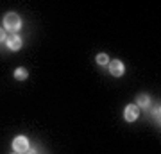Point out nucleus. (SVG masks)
<instances>
[{"label": "nucleus", "instance_id": "9b49d317", "mask_svg": "<svg viewBox=\"0 0 161 154\" xmlns=\"http://www.w3.org/2000/svg\"><path fill=\"white\" fill-rule=\"evenodd\" d=\"M27 154H34V151H31V149H29V151H27Z\"/></svg>", "mask_w": 161, "mask_h": 154}, {"label": "nucleus", "instance_id": "20e7f679", "mask_svg": "<svg viewBox=\"0 0 161 154\" xmlns=\"http://www.w3.org/2000/svg\"><path fill=\"white\" fill-rule=\"evenodd\" d=\"M109 74L115 75V77H120L124 74V63H122L120 59H115V61H109Z\"/></svg>", "mask_w": 161, "mask_h": 154}, {"label": "nucleus", "instance_id": "0eeeda50", "mask_svg": "<svg viewBox=\"0 0 161 154\" xmlns=\"http://www.w3.org/2000/svg\"><path fill=\"white\" fill-rule=\"evenodd\" d=\"M136 106L138 108H145V106H149V95H145V93H142V95H138L136 97Z\"/></svg>", "mask_w": 161, "mask_h": 154}, {"label": "nucleus", "instance_id": "423d86ee", "mask_svg": "<svg viewBox=\"0 0 161 154\" xmlns=\"http://www.w3.org/2000/svg\"><path fill=\"white\" fill-rule=\"evenodd\" d=\"M27 77H29V72H27L25 68H22V66H20V68L14 70V79H18V81H25Z\"/></svg>", "mask_w": 161, "mask_h": 154}, {"label": "nucleus", "instance_id": "39448f33", "mask_svg": "<svg viewBox=\"0 0 161 154\" xmlns=\"http://www.w3.org/2000/svg\"><path fill=\"white\" fill-rule=\"evenodd\" d=\"M7 47L11 48V50H20L22 48V38L16 34H13L11 38H7Z\"/></svg>", "mask_w": 161, "mask_h": 154}, {"label": "nucleus", "instance_id": "9d476101", "mask_svg": "<svg viewBox=\"0 0 161 154\" xmlns=\"http://www.w3.org/2000/svg\"><path fill=\"white\" fill-rule=\"evenodd\" d=\"M154 117L159 120V108H156V109H154Z\"/></svg>", "mask_w": 161, "mask_h": 154}, {"label": "nucleus", "instance_id": "1a4fd4ad", "mask_svg": "<svg viewBox=\"0 0 161 154\" xmlns=\"http://www.w3.org/2000/svg\"><path fill=\"white\" fill-rule=\"evenodd\" d=\"M4 40H7V38H6V29L0 27V41H4Z\"/></svg>", "mask_w": 161, "mask_h": 154}, {"label": "nucleus", "instance_id": "6e6552de", "mask_svg": "<svg viewBox=\"0 0 161 154\" xmlns=\"http://www.w3.org/2000/svg\"><path fill=\"white\" fill-rule=\"evenodd\" d=\"M95 61H97L98 65H108V63H109V57H108V54H104V52H100V54H97V57H95Z\"/></svg>", "mask_w": 161, "mask_h": 154}, {"label": "nucleus", "instance_id": "f257e3e1", "mask_svg": "<svg viewBox=\"0 0 161 154\" xmlns=\"http://www.w3.org/2000/svg\"><path fill=\"white\" fill-rule=\"evenodd\" d=\"M4 27H6L7 31L16 32V31H20V27H22V20H20V16H18L16 13H7L6 16H4Z\"/></svg>", "mask_w": 161, "mask_h": 154}, {"label": "nucleus", "instance_id": "f03ea898", "mask_svg": "<svg viewBox=\"0 0 161 154\" xmlns=\"http://www.w3.org/2000/svg\"><path fill=\"white\" fill-rule=\"evenodd\" d=\"M138 117H140V108L136 106V104L125 106V109H124V118H125L127 122H134Z\"/></svg>", "mask_w": 161, "mask_h": 154}, {"label": "nucleus", "instance_id": "7ed1b4c3", "mask_svg": "<svg viewBox=\"0 0 161 154\" xmlns=\"http://www.w3.org/2000/svg\"><path fill=\"white\" fill-rule=\"evenodd\" d=\"M13 147L16 152H27L29 151V138L25 136H16L14 142H13Z\"/></svg>", "mask_w": 161, "mask_h": 154}]
</instances>
